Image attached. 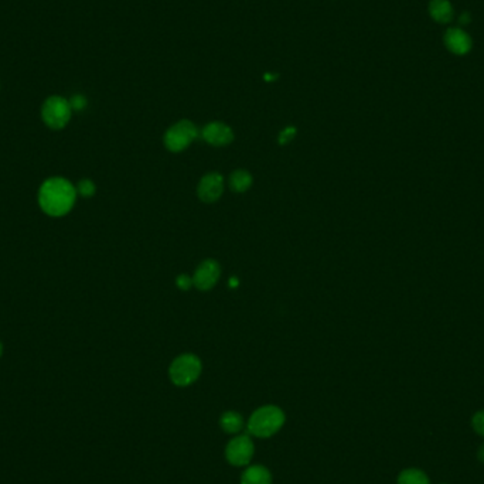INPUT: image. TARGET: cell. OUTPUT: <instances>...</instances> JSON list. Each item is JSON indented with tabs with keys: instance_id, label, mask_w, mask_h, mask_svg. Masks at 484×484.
Instances as JSON below:
<instances>
[{
	"instance_id": "cell-10",
	"label": "cell",
	"mask_w": 484,
	"mask_h": 484,
	"mask_svg": "<svg viewBox=\"0 0 484 484\" xmlns=\"http://www.w3.org/2000/svg\"><path fill=\"white\" fill-rule=\"evenodd\" d=\"M202 138L210 145L225 146L232 142L234 133L228 125L222 122H211L202 129Z\"/></svg>"
},
{
	"instance_id": "cell-18",
	"label": "cell",
	"mask_w": 484,
	"mask_h": 484,
	"mask_svg": "<svg viewBox=\"0 0 484 484\" xmlns=\"http://www.w3.org/2000/svg\"><path fill=\"white\" fill-rule=\"evenodd\" d=\"M68 101H70V105H71L73 110H83V109H86V106L88 103L87 98L81 96V94H76L74 97L68 99Z\"/></svg>"
},
{
	"instance_id": "cell-11",
	"label": "cell",
	"mask_w": 484,
	"mask_h": 484,
	"mask_svg": "<svg viewBox=\"0 0 484 484\" xmlns=\"http://www.w3.org/2000/svg\"><path fill=\"white\" fill-rule=\"evenodd\" d=\"M241 484H272V475L262 465H248L241 476Z\"/></svg>"
},
{
	"instance_id": "cell-13",
	"label": "cell",
	"mask_w": 484,
	"mask_h": 484,
	"mask_svg": "<svg viewBox=\"0 0 484 484\" xmlns=\"http://www.w3.org/2000/svg\"><path fill=\"white\" fill-rule=\"evenodd\" d=\"M220 426L225 433L230 435H240L244 428L242 416L235 411H227L220 418Z\"/></svg>"
},
{
	"instance_id": "cell-2",
	"label": "cell",
	"mask_w": 484,
	"mask_h": 484,
	"mask_svg": "<svg viewBox=\"0 0 484 484\" xmlns=\"http://www.w3.org/2000/svg\"><path fill=\"white\" fill-rule=\"evenodd\" d=\"M285 412L277 405H264L252 412L247 422L248 435L255 438H271L285 425Z\"/></svg>"
},
{
	"instance_id": "cell-22",
	"label": "cell",
	"mask_w": 484,
	"mask_h": 484,
	"mask_svg": "<svg viewBox=\"0 0 484 484\" xmlns=\"http://www.w3.org/2000/svg\"><path fill=\"white\" fill-rule=\"evenodd\" d=\"M470 21V14L469 13H463L462 16H460V23L462 24H468Z\"/></svg>"
},
{
	"instance_id": "cell-20",
	"label": "cell",
	"mask_w": 484,
	"mask_h": 484,
	"mask_svg": "<svg viewBox=\"0 0 484 484\" xmlns=\"http://www.w3.org/2000/svg\"><path fill=\"white\" fill-rule=\"evenodd\" d=\"M294 133H296L294 128H287V129H285V130L281 133V136H279V142H281L282 145H284V143H289L292 139H293Z\"/></svg>"
},
{
	"instance_id": "cell-8",
	"label": "cell",
	"mask_w": 484,
	"mask_h": 484,
	"mask_svg": "<svg viewBox=\"0 0 484 484\" xmlns=\"http://www.w3.org/2000/svg\"><path fill=\"white\" fill-rule=\"evenodd\" d=\"M224 190V179L218 173L205 175L198 185V197L205 202L217 201Z\"/></svg>"
},
{
	"instance_id": "cell-4",
	"label": "cell",
	"mask_w": 484,
	"mask_h": 484,
	"mask_svg": "<svg viewBox=\"0 0 484 484\" xmlns=\"http://www.w3.org/2000/svg\"><path fill=\"white\" fill-rule=\"evenodd\" d=\"M201 374V361L194 354L179 356L169 369L170 380L177 387H189Z\"/></svg>"
},
{
	"instance_id": "cell-1",
	"label": "cell",
	"mask_w": 484,
	"mask_h": 484,
	"mask_svg": "<svg viewBox=\"0 0 484 484\" xmlns=\"http://www.w3.org/2000/svg\"><path fill=\"white\" fill-rule=\"evenodd\" d=\"M77 194V189L67 179L51 177L38 190V204L47 215L63 217L73 210Z\"/></svg>"
},
{
	"instance_id": "cell-3",
	"label": "cell",
	"mask_w": 484,
	"mask_h": 484,
	"mask_svg": "<svg viewBox=\"0 0 484 484\" xmlns=\"http://www.w3.org/2000/svg\"><path fill=\"white\" fill-rule=\"evenodd\" d=\"M71 115L73 108L70 101L61 96H51L41 105V119L50 129H64L68 125Z\"/></svg>"
},
{
	"instance_id": "cell-21",
	"label": "cell",
	"mask_w": 484,
	"mask_h": 484,
	"mask_svg": "<svg viewBox=\"0 0 484 484\" xmlns=\"http://www.w3.org/2000/svg\"><path fill=\"white\" fill-rule=\"evenodd\" d=\"M478 459H479V462L482 465H484V442L480 445V448L478 449Z\"/></svg>"
},
{
	"instance_id": "cell-7",
	"label": "cell",
	"mask_w": 484,
	"mask_h": 484,
	"mask_svg": "<svg viewBox=\"0 0 484 484\" xmlns=\"http://www.w3.org/2000/svg\"><path fill=\"white\" fill-rule=\"evenodd\" d=\"M220 274V265L215 261H204L194 274L193 285L200 291H210L218 282Z\"/></svg>"
},
{
	"instance_id": "cell-15",
	"label": "cell",
	"mask_w": 484,
	"mask_h": 484,
	"mask_svg": "<svg viewBox=\"0 0 484 484\" xmlns=\"http://www.w3.org/2000/svg\"><path fill=\"white\" fill-rule=\"evenodd\" d=\"M251 185H252V176L245 170H237L230 177V186L237 193L247 192L251 187Z\"/></svg>"
},
{
	"instance_id": "cell-24",
	"label": "cell",
	"mask_w": 484,
	"mask_h": 484,
	"mask_svg": "<svg viewBox=\"0 0 484 484\" xmlns=\"http://www.w3.org/2000/svg\"><path fill=\"white\" fill-rule=\"evenodd\" d=\"M1 353H3V344H1V341H0V357H1Z\"/></svg>"
},
{
	"instance_id": "cell-19",
	"label": "cell",
	"mask_w": 484,
	"mask_h": 484,
	"mask_svg": "<svg viewBox=\"0 0 484 484\" xmlns=\"http://www.w3.org/2000/svg\"><path fill=\"white\" fill-rule=\"evenodd\" d=\"M176 284H177V287H179L180 289L187 291V289H190V287L193 285V279H192L190 277H187V275H180V277L177 278Z\"/></svg>"
},
{
	"instance_id": "cell-9",
	"label": "cell",
	"mask_w": 484,
	"mask_h": 484,
	"mask_svg": "<svg viewBox=\"0 0 484 484\" xmlns=\"http://www.w3.org/2000/svg\"><path fill=\"white\" fill-rule=\"evenodd\" d=\"M445 46L446 48L456 54V56H465L472 50V38L470 36L462 30V29H449L445 34Z\"/></svg>"
},
{
	"instance_id": "cell-6",
	"label": "cell",
	"mask_w": 484,
	"mask_h": 484,
	"mask_svg": "<svg viewBox=\"0 0 484 484\" xmlns=\"http://www.w3.org/2000/svg\"><path fill=\"white\" fill-rule=\"evenodd\" d=\"M197 138V128L190 120H180L165 135V143L172 152H182Z\"/></svg>"
},
{
	"instance_id": "cell-17",
	"label": "cell",
	"mask_w": 484,
	"mask_h": 484,
	"mask_svg": "<svg viewBox=\"0 0 484 484\" xmlns=\"http://www.w3.org/2000/svg\"><path fill=\"white\" fill-rule=\"evenodd\" d=\"M472 429L479 435L484 438V409L478 411L473 416H472Z\"/></svg>"
},
{
	"instance_id": "cell-14",
	"label": "cell",
	"mask_w": 484,
	"mask_h": 484,
	"mask_svg": "<svg viewBox=\"0 0 484 484\" xmlns=\"http://www.w3.org/2000/svg\"><path fill=\"white\" fill-rule=\"evenodd\" d=\"M396 484H431V479L425 470L418 468H408L398 475Z\"/></svg>"
},
{
	"instance_id": "cell-16",
	"label": "cell",
	"mask_w": 484,
	"mask_h": 484,
	"mask_svg": "<svg viewBox=\"0 0 484 484\" xmlns=\"http://www.w3.org/2000/svg\"><path fill=\"white\" fill-rule=\"evenodd\" d=\"M96 192H97V187H96L94 182L90 180V179L81 180V182L78 183V186H77V193L80 194V195H83V197H86V198L93 197V195L96 194Z\"/></svg>"
},
{
	"instance_id": "cell-12",
	"label": "cell",
	"mask_w": 484,
	"mask_h": 484,
	"mask_svg": "<svg viewBox=\"0 0 484 484\" xmlns=\"http://www.w3.org/2000/svg\"><path fill=\"white\" fill-rule=\"evenodd\" d=\"M429 14L438 23H449L453 17V6L449 0H431Z\"/></svg>"
},
{
	"instance_id": "cell-5",
	"label": "cell",
	"mask_w": 484,
	"mask_h": 484,
	"mask_svg": "<svg viewBox=\"0 0 484 484\" xmlns=\"http://www.w3.org/2000/svg\"><path fill=\"white\" fill-rule=\"evenodd\" d=\"M255 445L248 433L235 435L225 446V459L235 468L248 466L254 458Z\"/></svg>"
},
{
	"instance_id": "cell-23",
	"label": "cell",
	"mask_w": 484,
	"mask_h": 484,
	"mask_svg": "<svg viewBox=\"0 0 484 484\" xmlns=\"http://www.w3.org/2000/svg\"><path fill=\"white\" fill-rule=\"evenodd\" d=\"M238 285V281L235 279V278H232L231 281H230V287H237Z\"/></svg>"
}]
</instances>
